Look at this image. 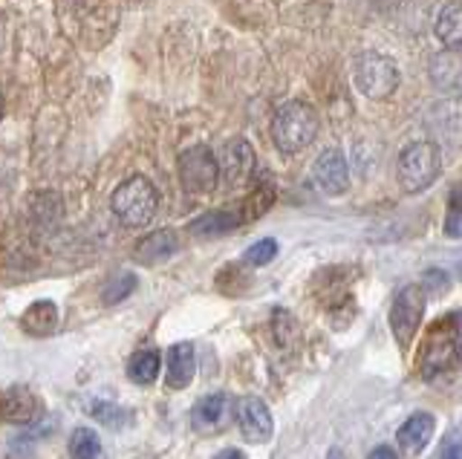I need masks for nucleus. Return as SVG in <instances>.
Returning a JSON list of instances; mask_svg holds the SVG:
<instances>
[{
    "label": "nucleus",
    "instance_id": "1",
    "mask_svg": "<svg viewBox=\"0 0 462 459\" xmlns=\"http://www.w3.org/2000/svg\"><path fill=\"white\" fill-rule=\"evenodd\" d=\"M462 364V312H445L428 326L419 344L416 370L425 381H433Z\"/></svg>",
    "mask_w": 462,
    "mask_h": 459
},
{
    "label": "nucleus",
    "instance_id": "2",
    "mask_svg": "<svg viewBox=\"0 0 462 459\" xmlns=\"http://www.w3.org/2000/svg\"><path fill=\"white\" fill-rule=\"evenodd\" d=\"M318 127H321V122H318V113L312 105L286 102L278 107V113H274V119H272V139H274V145H278V151L300 153L315 142Z\"/></svg>",
    "mask_w": 462,
    "mask_h": 459
},
{
    "label": "nucleus",
    "instance_id": "3",
    "mask_svg": "<svg viewBox=\"0 0 462 459\" xmlns=\"http://www.w3.org/2000/svg\"><path fill=\"white\" fill-rule=\"evenodd\" d=\"M110 208L116 214V220L127 228H142L148 225L156 211H159V194L153 188L151 179L144 177H130L125 179L119 188L113 191Z\"/></svg>",
    "mask_w": 462,
    "mask_h": 459
},
{
    "label": "nucleus",
    "instance_id": "4",
    "mask_svg": "<svg viewBox=\"0 0 462 459\" xmlns=\"http://www.w3.org/2000/svg\"><path fill=\"white\" fill-rule=\"evenodd\" d=\"M399 182L408 194H422L437 182L442 170V153L433 142H411L399 153Z\"/></svg>",
    "mask_w": 462,
    "mask_h": 459
},
{
    "label": "nucleus",
    "instance_id": "5",
    "mask_svg": "<svg viewBox=\"0 0 462 459\" xmlns=\"http://www.w3.org/2000/svg\"><path fill=\"white\" fill-rule=\"evenodd\" d=\"M425 300H428V295L422 286L411 283L396 295L393 307H390L387 324H390V333H393L402 353H408L419 335V326H422V318H425Z\"/></svg>",
    "mask_w": 462,
    "mask_h": 459
},
{
    "label": "nucleus",
    "instance_id": "6",
    "mask_svg": "<svg viewBox=\"0 0 462 459\" xmlns=\"http://www.w3.org/2000/svg\"><path fill=\"white\" fill-rule=\"evenodd\" d=\"M356 84L367 98L384 102V98H390L399 87V67L393 59L370 50L365 55H358V61H356Z\"/></svg>",
    "mask_w": 462,
    "mask_h": 459
},
{
    "label": "nucleus",
    "instance_id": "7",
    "mask_svg": "<svg viewBox=\"0 0 462 459\" xmlns=\"http://www.w3.org/2000/svg\"><path fill=\"white\" fill-rule=\"evenodd\" d=\"M180 182L188 194H211L220 182V165H217L214 153L202 145H194L180 153Z\"/></svg>",
    "mask_w": 462,
    "mask_h": 459
},
{
    "label": "nucleus",
    "instance_id": "8",
    "mask_svg": "<svg viewBox=\"0 0 462 459\" xmlns=\"http://www.w3.org/2000/svg\"><path fill=\"white\" fill-rule=\"evenodd\" d=\"M235 405L237 401L228 393H211L206 399H199L191 410V427L202 436H217L231 425L235 419Z\"/></svg>",
    "mask_w": 462,
    "mask_h": 459
},
{
    "label": "nucleus",
    "instance_id": "9",
    "mask_svg": "<svg viewBox=\"0 0 462 459\" xmlns=\"http://www.w3.org/2000/svg\"><path fill=\"white\" fill-rule=\"evenodd\" d=\"M235 419L240 425V434L249 439L252 445H263L274 434L272 410L266 408L263 399L257 396H243L235 405Z\"/></svg>",
    "mask_w": 462,
    "mask_h": 459
},
{
    "label": "nucleus",
    "instance_id": "10",
    "mask_svg": "<svg viewBox=\"0 0 462 459\" xmlns=\"http://www.w3.org/2000/svg\"><path fill=\"white\" fill-rule=\"evenodd\" d=\"M312 179L327 197H341L346 188H350V165H346L344 153L336 148H327L315 160Z\"/></svg>",
    "mask_w": 462,
    "mask_h": 459
},
{
    "label": "nucleus",
    "instance_id": "11",
    "mask_svg": "<svg viewBox=\"0 0 462 459\" xmlns=\"http://www.w3.org/2000/svg\"><path fill=\"white\" fill-rule=\"evenodd\" d=\"M217 165H220V177L228 185H243L254 170V151L245 139H228Z\"/></svg>",
    "mask_w": 462,
    "mask_h": 459
},
{
    "label": "nucleus",
    "instance_id": "12",
    "mask_svg": "<svg viewBox=\"0 0 462 459\" xmlns=\"http://www.w3.org/2000/svg\"><path fill=\"white\" fill-rule=\"evenodd\" d=\"M433 434H437V419H433V413L419 410L411 416V419H404V425L396 430V445H399L402 454L416 456L428 448Z\"/></svg>",
    "mask_w": 462,
    "mask_h": 459
},
{
    "label": "nucleus",
    "instance_id": "13",
    "mask_svg": "<svg viewBox=\"0 0 462 459\" xmlns=\"http://www.w3.org/2000/svg\"><path fill=\"white\" fill-rule=\"evenodd\" d=\"M38 399L29 387H4L0 390V419L9 425H29L38 416Z\"/></svg>",
    "mask_w": 462,
    "mask_h": 459
},
{
    "label": "nucleus",
    "instance_id": "14",
    "mask_svg": "<svg viewBox=\"0 0 462 459\" xmlns=\"http://www.w3.org/2000/svg\"><path fill=\"white\" fill-rule=\"evenodd\" d=\"M194 372H197L194 347L188 341L173 344V347L168 350V372H165L168 387L171 390H185V387L194 381Z\"/></svg>",
    "mask_w": 462,
    "mask_h": 459
},
{
    "label": "nucleus",
    "instance_id": "15",
    "mask_svg": "<svg viewBox=\"0 0 462 459\" xmlns=\"http://www.w3.org/2000/svg\"><path fill=\"white\" fill-rule=\"evenodd\" d=\"M177 252H180V234L173 228H159V232L139 240L136 261L144 266H153V263H165Z\"/></svg>",
    "mask_w": 462,
    "mask_h": 459
},
{
    "label": "nucleus",
    "instance_id": "16",
    "mask_svg": "<svg viewBox=\"0 0 462 459\" xmlns=\"http://www.w3.org/2000/svg\"><path fill=\"white\" fill-rule=\"evenodd\" d=\"M237 225H243V217H240L237 206H231V208H217V211L202 214V217H197L191 225H188V232L199 234V237H217V234L231 232V228H237Z\"/></svg>",
    "mask_w": 462,
    "mask_h": 459
},
{
    "label": "nucleus",
    "instance_id": "17",
    "mask_svg": "<svg viewBox=\"0 0 462 459\" xmlns=\"http://www.w3.org/2000/svg\"><path fill=\"white\" fill-rule=\"evenodd\" d=\"M21 326L26 329L29 335H50V333H55V326H58V307L52 304V300H35V304L21 315Z\"/></svg>",
    "mask_w": 462,
    "mask_h": 459
},
{
    "label": "nucleus",
    "instance_id": "18",
    "mask_svg": "<svg viewBox=\"0 0 462 459\" xmlns=\"http://www.w3.org/2000/svg\"><path fill=\"white\" fill-rule=\"evenodd\" d=\"M437 38L445 50H462V4L454 0L439 9L437 15Z\"/></svg>",
    "mask_w": 462,
    "mask_h": 459
},
{
    "label": "nucleus",
    "instance_id": "19",
    "mask_svg": "<svg viewBox=\"0 0 462 459\" xmlns=\"http://www.w3.org/2000/svg\"><path fill=\"white\" fill-rule=\"evenodd\" d=\"M159 367H162V358H159L156 350H139L127 362V376L136 384H151L159 376Z\"/></svg>",
    "mask_w": 462,
    "mask_h": 459
},
{
    "label": "nucleus",
    "instance_id": "20",
    "mask_svg": "<svg viewBox=\"0 0 462 459\" xmlns=\"http://www.w3.org/2000/svg\"><path fill=\"white\" fill-rule=\"evenodd\" d=\"M272 203H274V185L263 182V185H257L254 191H249V197L237 206V211H240L243 223H252L257 217H263V214L272 208Z\"/></svg>",
    "mask_w": 462,
    "mask_h": 459
},
{
    "label": "nucleus",
    "instance_id": "21",
    "mask_svg": "<svg viewBox=\"0 0 462 459\" xmlns=\"http://www.w3.org/2000/svg\"><path fill=\"white\" fill-rule=\"evenodd\" d=\"M101 454V442H98V434L93 427H79L72 430L69 436V456L76 459H93Z\"/></svg>",
    "mask_w": 462,
    "mask_h": 459
},
{
    "label": "nucleus",
    "instance_id": "22",
    "mask_svg": "<svg viewBox=\"0 0 462 459\" xmlns=\"http://www.w3.org/2000/svg\"><path fill=\"white\" fill-rule=\"evenodd\" d=\"M274 257H278V240L266 237V240H257L254 246L245 249L243 261L249 263V266H266V263L274 261Z\"/></svg>",
    "mask_w": 462,
    "mask_h": 459
},
{
    "label": "nucleus",
    "instance_id": "23",
    "mask_svg": "<svg viewBox=\"0 0 462 459\" xmlns=\"http://www.w3.org/2000/svg\"><path fill=\"white\" fill-rule=\"evenodd\" d=\"M445 234L457 240L462 237V194L454 191L451 199H448V214H445Z\"/></svg>",
    "mask_w": 462,
    "mask_h": 459
},
{
    "label": "nucleus",
    "instance_id": "24",
    "mask_svg": "<svg viewBox=\"0 0 462 459\" xmlns=\"http://www.w3.org/2000/svg\"><path fill=\"white\" fill-rule=\"evenodd\" d=\"M295 335H298V321L292 318V315L283 312V309L274 312V338H278L281 347H289Z\"/></svg>",
    "mask_w": 462,
    "mask_h": 459
},
{
    "label": "nucleus",
    "instance_id": "25",
    "mask_svg": "<svg viewBox=\"0 0 462 459\" xmlns=\"http://www.w3.org/2000/svg\"><path fill=\"white\" fill-rule=\"evenodd\" d=\"M134 289H136V278L134 275H122V278L110 280V286H107L101 298H105V304H119V300H125Z\"/></svg>",
    "mask_w": 462,
    "mask_h": 459
},
{
    "label": "nucleus",
    "instance_id": "26",
    "mask_svg": "<svg viewBox=\"0 0 462 459\" xmlns=\"http://www.w3.org/2000/svg\"><path fill=\"white\" fill-rule=\"evenodd\" d=\"M425 289V295H445L448 289H451V283H448V275L445 271H439V269H430V271H425V278H422V283H419Z\"/></svg>",
    "mask_w": 462,
    "mask_h": 459
},
{
    "label": "nucleus",
    "instance_id": "27",
    "mask_svg": "<svg viewBox=\"0 0 462 459\" xmlns=\"http://www.w3.org/2000/svg\"><path fill=\"white\" fill-rule=\"evenodd\" d=\"M437 456H442V459H462V430H451V434L442 439Z\"/></svg>",
    "mask_w": 462,
    "mask_h": 459
},
{
    "label": "nucleus",
    "instance_id": "28",
    "mask_svg": "<svg viewBox=\"0 0 462 459\" xmlns=\"http://www.w3.org/2000/svg\"><path fill=\"white\" fill-rule=\"evenodd\" d=\"M96 416H98V419L105 422V425H119V422H116V416H127V413H125V410H116V408L96 405Z\"/></svg>",
    "mask_w": 462,
    "mask_h": 459
},
{
    "label": "nucleus",
    "instance_id": "29",
    "mask_svg": "<svg viewBox=\"0 0 462 459\" xmlns=\"http://www.w3.org/2000/svg\"><path fill=\"white\" fill-rule=\"evenodd\" d=\"M370 459H396V448H387V445H382V448H373Z\"/></svg>",
    "mask_w": 462,
    "mask_h": 459
},
{
    "label": "nucleus",
    "instance_id": "30",
    "mask_svg": "<svg viewBox=\"0 0 462 459\" xmlns=\"http://www.w3.org/2000/svg\"><path fill=\"white\" fill-rule=\"evenodd\" d=\"M217 456H220V459H240L243 454H240V451H231V448H228V451H220Z\"/></svg>",
    "mask_w": 462,
    "mask_h": 459
},
{
    "label": "nucleus",
    "instance_id": "31",
    "mask_svg": "<svg viewBox=\"0 0 462 459\" xmlns=\"http://www.w3.org/2000/svg\"><path fill=\"white\" fill-rule=\"evenodd\" d=\"M0 119H4V93H0Z\"/></svg>",
    "mask_w": 462,
    "mask_h": 459
},
{
    "label": "nucleus",
    "instance_id": "32",
    "mask_svg": "<svg viewBox=\"0 0 462 459\" xmlns=\"http://www.w3.org/2000/svg\"><path fill=\"white\" fill-rule=\"evenodd\" d=\"M459 275H462V266H459Z\"/></svg>",
    "mask_w": 462,
    "mask_h": 459
}]
</instances>
